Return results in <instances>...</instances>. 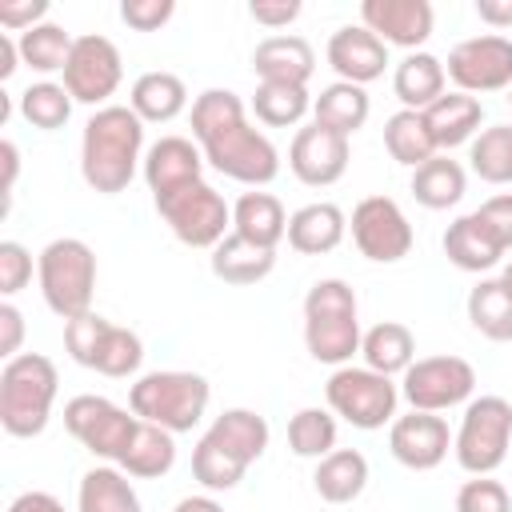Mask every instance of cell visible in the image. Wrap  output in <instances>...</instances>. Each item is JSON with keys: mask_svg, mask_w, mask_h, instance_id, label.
Here are the masks:
<instances>
[{"mask_svg": "<svg viewBox=\"0 0 512 512\" xmlns=\"http://www.w3.org/2000/svg\"><path fill=\"white\" fill-rule=\"evenodd\" d=\"M388 448L392 456L412 468V472H432L436 464H444L448 448H452V432L436 412H408L396 416L388 428Z\"/></svg>", "mask_w": 512, "mask_h": 512, "instance_id": "18", "label": "cell"}, {"mask_svg": "<svg viewBox=\"0 0 512 512\" xmlns=\"http://www.w3.org/2000/svg\"><path fill=\"white\" fill-rule=\"evenodd\" d=\"M476 368L460 356H424L412 360V368L400 380V396L412 404V412H444L464 400H472Z\"/></svg>", "mask_w": 512, "mask_h": 512, "instance_id": "13", "label": "cell"}, {"mask_svg": "<svg viewBox=\"0 0 512 512\" xmlns=\"http://www.w3.org/2000/svg\"><path fill=\"white\" fill-rule=\"evenodd\" d=\"M352 244L372 264H396L412 252V224L392 196H364L352 208Z\"/></svg>", "mask_w": 512, "mask_h": 512, "instance_id": "14", "label": "cell"}, {"mask_svg": "<svg viewBox=\"0 0 512 512\" xmlns=\"http://www.w3.org/2000/svg\"><path fill=\"white\" fill-rule=\"evenodd\" d=\"M124 80V60L120 48L108 36H76L72 56L64 64V88L76 104H100L120 88Z\"/></svg>", "mask_w": 512, "mask_h": 512, "instance_id": "16", "label": "cell"}, {"mask_svg": "<svg viewBox=\"0 0 512 512\" xmlns=\"http://www.w3.org/2000/svg\"><path fill=\"white\" fill-rule=\"evenodd\" d=\"M344 232H348V216L332 200L304 204L288 216V248L300 256H324V252L340 248Z\"/></svg>", "mask_w": 512, "mask_h": 512, "instance_id": "23", "label": "cell"}, {"mask_svg": "<svg viewBox=\"0 0 512 512\" xmlns=\"http://www.w3.org/2000/svg\"><path fill=\"white\" fill-rule=\"evenodd\" d=\"M328 408L332 416H340L344 424L360 428V432H376L384 424H392L396 404H400V388L392 384V376H380L372 368H336L324 384Z\"/></svg>", "mask_w": 512, "mask_h": 512, "instance_id": "10", "label": "cell"}, {"mask_svg": "<svg viewBox=\"0 0 512 512\" xmlns=\"http://www.w3.org/2000/svg\"><path fill=\"white\" fill-rule=\"evenodd\" d=\"M268 420L252 408H228L212 420V428L196 440L192 452V476L208 492H228L244 480V472L264 456L268 448Z\"/></svg>", "mask_w": 512, "mask_h": 512, "instance_id": "3", "label": "cell"}, {"mask_svg": "<svg viewBox=\"0 0 512 512\" xmlns=\"http://www.w3.org/2000/svg\"><path fill=\"white\" fill-rule=\"evenodd\" d=\"M16 60H20V48H16V40H12L8 32H0V80H8V76L20 68Z\"/></svg>", "mask_w": 512, "mask_h": 512, "instance_id": "53", "label": "cell"}, {"mask_svg": "<svg viewBox=\"0 0 512 512\" xmlns=\"http://www.w3.org/2000/svg\"><path fill=\"white\" fill-rule=\"evenodd\" d=\"M468 164L488 184H512V124L480 128L468 144Z\"/></svg>", "mask_w": 512, "mask_h": 512, "instance_id": "40", "label": "cell"}, {"mask_svg": "<svg viewBox=\"0 0 512 512\" xmlns=\"http://www.w3.org/2000/svg\"><path fill=\"white\" fill-rule=\"evenodd\" d=\"M208 264H212V276H216V280H224V284H232V288H252V284H260L264 276H272V268H276V248H260V244H252V240L228 232V236L212 248Z\"/></svg>", "mask_w": 512, "mask_h": 512, "instance_id": "24", "label": "cell"}, {"mask_svg": "<svg viewBox=\"0 0 512 512\" xmlns=\"http://www.w3.org/2000/svg\"><path fill=\"white\" fill-rule=\"evenodd\" d=\"M288 168L300 184L308 188H328L348 172V136L320 128L316 120L296 128L292 148H288Z\"/></svg>", "mask_w": 512, "mask_h": 512, "instance_id": "17", "label": "cell"}, {"mask_svg": "<svg viewBox=\"0 0 512 512\" xmlns=\"http://www.w3.org/2000/svg\"><path fill=\"white\" fill-rule=\"evenodd\" d=\"M0 160H4V196H12V184H16V172H20V152L12 140L0 144Z\"/></svg>", "mask_w": 512, "mask_h": 512, "instance_id": "52", "label": "cell"}, {"mask_svg": "<svg viewBox=\"0 0 512 512\" xmlns=\"http://www.w3.org/2000/svg\"><path fill=\"white\" fill-rule=\"evenodd\" d=\"M208 400H212V384L200 372H180V368L144 372L128 388V408L140 420L168 428L172 436L176 432H192L204 420Z\"/></svg>", "mask_w": 512, "mask_h": 512, "instance_id": "6", "label": "cell"}, {"mask_svg": "<svg viewBox=\"0 0 512 512\" xmlns=\"http://www.w3.org/2000/svg\"><path fill=\"white\" fill-rule=\"evenodd\" d=\"M360 304L352 284L340 276L316 280L304 296V344L308 356L332 368H344L360 352Z\"/></svg>", "mask_w": 512, "mask_h": 512, "instance_id": "4", "label": "cell"}, {"mask_svg": "<svg viewBox=\"0 0 512 512\" xmlns=\"http://www.w3.org/2000/svg\"><path fill=\"white\" fill-rule=\"evenodd\" d=\"M172 464H176V440H172V432L160 428V424L140 420L128 452L120 456L116 468L128 472V476H136V480H160V476L172 472Z\"/></svg>", "mask_w": 512, "mask_h": 512, "instance_id": "34", "label": "cell"}, {"mask_svg": "<svg viewBox=\"0 0 512 512\" xmlns=\"http://www.w3.org/2000/svg\"><path fill=\"white\" fill-rule=\"evenodd\" d=\"M508 108H512V88H508Z\"/></svg>", "mask_w": 512, "mask_h": 512, "instance_id": "56", "label": "cell"}, {"mask_svg": "<svg viewBox=\"0 0 512 512\" xmlns=\"http://www.w3.org/2000/svg\"><path fill=\"white\" fill-rule=\"evenodd\" d=\"M172 512H224V508H220L212 496H184Z\"/></svg>", "mask_w": 512, "mask_h": 512, "instance_id": "54", "label": "cell"}, {"mask_svg": "<svg viewBox=\"0 0 512 512\" xmlns=\"http://www.w3.org/2000/svg\"><path fill=\"white\" fill-rule=\"evenodd\" d=\"M444 64L432 52H408L392 72V92L408 112H424L444 96Z\"/></svg>", "mask_w": 512, "mask_h": 512, "instance_id": "27", "label": "cell"}, {"mask_svg": "<svg viewBox=\"0 0 512 512\" xmlns=\"http://www.w3.org/2000/svg\"><path fill=\"white\" fill-rule=\"evenodd\" d=\"M144 120L128 104H104L88 116L80 136V176L92 192L116 196L144 168Z\"/></svg>", "mask_w": 512, "mask_h": 512, "instance_id": "2", "label": "cell"}, {"mask_svg": "<svg viewBox=\"0 0 512 512\" xmlns=\"http://www.w3.org/2000/svg\"><path fill=\"white\" fill-rule=\"evenodd\" d=\"M468 320L480 336L496 340V344H508L512 340V296L508 288L496 280H480L472 292H468Z\"/></svg>", "mask_w": 512, "mask_h": 512, "instance_id": "37", "label": "cell"}, {"mask_svg": "<svg viewBox=\"0 0 512 512\" xmlns=\"http://www.w3.org/2000/svg\"><path fill=\"white\" fill-rule=\"evenodd\" d=\"M76 512H144V508H140V496L128 472H120L116 464H100L80 476Z\"/></svg>", "mask_w": 512, "mask_h": 512, "instance_id": "32", "label": "cell"}, {"mask_svg": "<svg viewBox=\"0 0 512 512\" xmlns=\"http://www.w3.org/2000/svg\"><path fill=\"white\" fill-rule=\"evenodd\" d=\"M312 488L328 504H352L368 488V460L356 448H332L324 460H316Z\"/></svg>", "mask_w": 512, "mask_h": 512, "instance_id": "30", "label": "cell"}, {"mask_svg": "<svg viewBox=\"0 0 512 512\" xmlns=\"http://www.w3.org/2000/svg\"><path fill=\"white\" fill-rule=\"evenodd\" d=\"M72 44L76 36H68L60 24L44 20L28 32L16 36V48H20V60L32 68V72H64L68 56H72Z\"/></svg>", "mask_w": 512, "mask_h": 512, "instance_id": "38", "label": "cell"}, {"mask_svg": "<svg viewBox=\"0 0 512 512\" xmlns=\"http://www.w3.org/2000/svg\"><path fill=\"white\" fill-rule=\"evenodd\" d=\"M476 216H480V220H484V228L496 236V244L508 252V248H512V192L484 200V204L476 208Z\"/></svg>", "mask_w": 512, "mask_h": 512, "instance_id": "46", "label": "cell"}, {"mask_svg": "<svg viewBox=\"0 0 512 512\" xmlns=\"http://www.w3.org/2000/svg\"><path fill=\"white\" fill-rule=\"evenodd\" d=\"M156 212L172 228V236L188 248H216L232 228V208L212 184H188L164 200H156Z\"/></svg>", "mask_w": 512, "mask_h": 512, "instance_id": "11", "label": "cell"}, {"mask_svg": "<svg viewBox=\"0 0 512 512\" xmlns=\"http://www.w3.org/2000/svg\"><path fill=\"white\" fill-rule=\"evenodd\" d=\"M512 444V404L504 396H476L464 408V420L452 436L456 464L472 476H492L508 460Z\"/></svg>", "mask_w": 512, "mask_h": 512, "instance_id": "9", "label": "cell"}, {"mask_svg": "<svg viewBox=\"0 0 512 512\" xmlns=\"http://www.w3.org/2000/svg\"><path fill=\"white\" fill-rule=\"evenodd\" d=\"M0 356L4 360H12V356H20V340H24V312L12 304V300H4L0 304Z\"/></svg>", "mask_w": 512, "mask_h": 512, "instance_id": "49", "label": "cell"}, {"mask_svg": "<svg viewBox=\"0 0 512 512\" xmlns=\"http://www.w3.org/2000/svg\"><path fill=\"white\" fill-rule=\"evenodd\" d=\"M456 512H512V496L492 476H472L456 492Z\"/></svg>", "mask_w": 512, "mask_h": 512, "instance_id": "43", "label": "cell"}, {"mask_svg": "<svg viewBox=\"0 0 512 512\" xmlns=\"http://www.w3.org/2000/svg\"><path fill=\"white\" fill-rule=\"evenodd\" d=\"M176 12L172 0H124L120 4V20L136 32H156L160 24H168Z\"/></svg>", "mask_w": 512, "mask_h": 512, "instance_id": "45", "label": "cell"}, {"mask_svg": "<svg viewBox=\"0 0 512 512\" xmlns=\"http://www.w3.org/2000/svg\"><path fill=\"white\" fill-rule=\"evenodd\" d=\"M192 136L204 152V164L236 184L264 188L280 172L276 144L248 124L244 100L232 88H208L192 100Z\"/></svg>", "mask_w": 512, "mask_h": 512, "instance_id": "1", "label": "cell"}, {"mask_svg": "<svg viewBox=\"0 0 512 512\" xmlns=\"http://www.w3.org/2000/svg\"><path fill=\"white\" fill-rule=\"evenodd\" d=\"M252 72L264 80V84H304L312 80L316 72V52L304 36H264L252 52Z\"/></svg>", "mask_w": 512, "mask_h": 512, "instance_id": "22", "label": "cell"}, {"mask_svg": "<svg viewBox=\"0 0 512 512\" xmlns=\"http://www.w3.org/2000/svg\"><path fill=\"white\" fill-rule=\"evenodd\" d=\"M360 24L376 32L384 44L396 48H420L432 36L436 12L428 0H364L360 4Z\"/></svg>", "mask_w": 512, "mask_h": 512, "instance_id": "19", "label": "cell"}, {"mask_svg": "<svg viewBox=\"0 0 512 512\" xmlns=\"http://www.w3.org/2000/svg\"><path fill=\"white\" fill-rule=\"evenodd\" d=\"M56 364L40 352H20L0 368V424L16 440H32L48 428L56 404Z\"/></svg>", "mask_w": 512, "mask_h": 512, "instance_id": "5", "label": "cell"}, {"mask_svg": "<svg viewBox=\"0 0 512 512\" xmlns=\"http://www.w3.org/2000/svg\"><path fill=\"white\" fill-rule=\"evenodd\" d=\"M444 256L460 268V272H488L500 264L504 248L496 244V236L484 228V220L476 212L468 216H456L448 228H444Z\"/></svg>", "mask_w": 512, "mask_h": 512, "instance_id": "26", "label": "cell"}, {"mask_svg": "<svg viewBox=\"0 0 512 512\" xmlns=\"http://www.w3.org/2000/svg\"><path fill=\"white\" fill-rule=\"evenodd\" d=\"M64 428H68L92 456L120 464V456L128 452V444H132V436H136V428H140V416L128 412V408H120V404H112L108 396L84 392V396H72V400L64 404Z\"/></svg>", "mask_w": 512, "mask_h": 512, "instance_id": "12", "label": "cell"}, {"mask_svg": "<svg viewBox=\"0 0 512 512\" xmlns=\"http://www.w3.org/2000/svg\"><path fill=\"white\" fill-rule=\"evenodd\" d=\"M324 56H328V64H332V72L340 80L360 84V88L372 84V80H380L384 68H388V44L376 32H368L364 24L336 28L328 36V52Z\"/></svg>", "mask_w": 512, "mask_h": 512, "instance_id": "21", "label": "cell"}, {"mask_svg": "<svg viewBox=\"0 0 512 512\" xmlns=\"http://www.w3.org/2000/svg\"><path fill=\"white\" fill-rule=\"evenodd\" d=\"M368 112H372L368 92H364L360 84H348V80H336V84L320 88V96L312 100V120H316L320 128L340 132V136L360 132L364 120H368Z\"/></svg>", "mask_w": 512, "mask_h": 512, "instance_id": "33", "label": "cell"}, {"mask_svg": "<svg viewBox=\"0 0 512 512\" xmlns=\"http://www.w3.org/2000/svg\"><path fill=\"white\" fill-rule=\"evenodd\" d=\"M288 448L304 460H324L336 448V416L332 408H300L288 420Z\"/></svg>", "mask_w": 512, "mask_h": 512, "instance_id": "41", "label": "cell"}, {"mask_svg": "<svg viewBox=\"0 0 512 512\" xmlns=\"http://www.w3.org/2000/svg\"><path fill=\"white\" fill-rule=\"evenodd\" d=\"M32 280V252L20 240H0V292L16 296Z\"/></svg>", "mask_w": 512, "mask_h": 512, "instance_id": "44", "label": "cell"}, {"mask_svg": "<svg viewBox=\"0 0 512 512\" xmlns=\"http://www.w3.org/2000/svg\"><path fill=\"white\" fill-rule=\"evenodd\" d=\"M200 172H204V152L188 136H160L144 152V184L152 200H164L188 184H200L204 180Z\"/></svg>", "mask_w": 512, "mask_h": 512, "instance_id": "20", "label": "cell"}, {"mask_svg": "<svg viewBox=\"0 0 512 512\" xmlns=\"http://www.w3.org/2000/svg\"><path fill=\"white\" fill-rule=\"evenodd\" d=\"M420 116H424L436 148H456V144H472L476 140L480 120H484V104H480V96H468V92H444Z\"/></svg>", "mask_w": 512, "mask_h": 512, "instance_id": "25", "label": "cell"}, {"mask_svg": "<svg viewBox=\"0 0 512 512\" xmlns=\"http://www.w3.org/2000/svg\"><path fill=\"white\" fill-rule=\"evenodd\" d=\"M248 16L264 28H288L300 16V0H252Z\"/></svg>", "mask_w": 512, "mask_h": 512, "instance_id": "48", "label": "cell"}, {"mask_svg": "<svg viewBox=\"0 0 512 512\" xmlns=\"http://www.w3.org/2000/svg\"><path fill=\"white\" fill-rule=\"evenodd\" d=\"M444 72L456 84V92H468V96L504 92V88H512V40L500 32L460 40L448 52Z\"/></svg>", "mask_w": 512, "mask_h": 512, "instance_id": "15", "label": "cell"}, {"mask_svg": "<svg viewBox=\"0 0 512 512\" xmlns=\"http://www.w3.org/2000/svg\"><path fill=\"white\" fill-rule=\"evenodd\" d=\"M360 356H364V368L380 372V376H404L416 360V336L408 324L400 320H380L364 332L360 340Z\"/></svg>", "mask_w": 512, "mask_h": 512, "instance_id": "31", "label": "cell"}, {"mask_svg": "<svg viewBox=\"0 0 512 512\" xmlns=\"http://www.w3.org/2000/svg\"><path fill=\"white\" fill-rule=\"evenodd\" d=\"M72 104H76V100L68 96V88H64V84H52V80L28 84V88L20 92V116H24L32 128H40V132L64 128L68 116H72Z\"/></svg>", "mask_w": 512, "mask_h": 512, "instance_id": "42", "label": "cell"}, {"mask_svg": "<svg viewBox=\"0 0 512 512\" xmlns=\"http://www.w3.org/2000/svg\"><path fill=\"white\" fill-rule=\"evenodd\" d=\"M232 232L260 248H276L288 236V212L272 192L252 188L232 204Z\"/></svg>", "mask_w": 512, "mask_h": 512, "instance_id": "29", "label": "cell"}, {"mask_svg": "<svg viewBox=\"0 0 512 512\" xmlns=\"http://www.w3.org/2000/svg\"><path fill=\"white\" fill-rule=\"evenodd\" d=\"M500 284H504V288H508V296H512V260L504 264V272H500Z\"/></svg>", "mask_w": 512, "mask_h": 512, "instance_id": "55", "label": "cell"}, {"mask_svg": "<svg viewBox=\"0 0 512 512\" xmlns=\"http://www.w3.org/2000/svg\"><path fill=\"white\" fill-rule=\"evenodd\" d=\"M252 112L260 124L268 128H288V124H300L308 112H312V96L304 84H256V96H252Z\"/></svg>", "mask_w": 512, "mask_h": 512, "instance_id": "39", "label": "cell"}, {"mask_svg": "<svg viewBox=\"0 0 512 512\" xmlns=\"http://www.w3.org/2000/svg\"><path fill=\"white\" fill-rule=\"evenodd\" d=\"M36 276H40V296L60 320H76L92 312V292H96V252L76 240L60 236L48 240L36 256Z\"/></svg>", "mask_w": 512, "mask_h": 512, "instance_id": "7", "label": "cell"}, {"mask_svg": "<svg viewBox=\"0 0 512 512\" xmlns=\"http://www.w3.org/2000/svg\"><path fill=\"white\" fill-rule=\"evenodd\" d=\"M128 108L144 120V124H168L188 108V88L176 72H144L136 76L132 92H128Z\"/></svg>", "mask_w": 512, "mask_h": 512, "instance_id": "28", "label": "cell"}, {"mask_svg": "<svg viewBox=\"0 0 512 512\" xmlns=\"http://www.w3.org/2000/svg\"><path fill=\"white\" fill-rule=\"evenodd\" d=\"M384 148L404 168H420L424 160H432L440 152L436 140H432V132H428V124H424V116L420 112H408V108H400V112H392L384 120Z\"/></svg>", "mask_w": 512, "mask_h": 512, "instance_id": "36", "label": "cell"}, {"mask_svg": "<svg viewBox=\"0 0 512 512\" xmlns=\"http://www.w3.org/2000/svg\"><path fill=\"white\" fill-rule=\"evenodd\" d=\"M464 188H468V176L448 156H432L420 168H412V196H416V204H424L432 212H444V208L460 204Z\"/></svg>", "mask_w": 512, "mask_h": 512, "instance_id": "35", "label": "cell"}, {"mask_svg": "<svg viewBox=\"0 0 512 512\" xmlns=\"http://www.w3.org/2000/svg\"><path fill=\"white\" fill-rule=\"evenodd\" d=\"M476 16L488 28H512V0H476Z\"/></svg>", "mask_w": 512, "mask_h": 512, "instance_id": "51", "label": "cell"}, {"mask_svg": "<svg viewBox=\"0 0 512 512\" xmlns=\"http://www.w3.org/2000/svg\"><path fill=\"white\" fill-rule=\"evenodd\" d=\"M8 512H64V504L52 496V492H20Z\"/></svg>", "mask_w": 512, "mask_h": 512, "instance_id": "50", "label": "cell"}, {"mask_svg": "<svg viewBox=\"0 0 512 512\" xmlns=\"http://www.w3.org/2000/svg\"><path fill=\"white\" fill-rule=\"evenodd\" d=\"M48 16V0H16V4H0V24L4 28H16V32H28L36 24H44Z\"/></svg>", "mask_w": 512, "mask_h": 512, "instance_id": "47", "label": "cell"}, {"mask_svg": "<svg viewBox=\"0 0 512 512\" xmlns=\"http://www.w3.org/2000/svg\"><path fill=\"white\" fill-rule=\"evenodd\" d=\"M64 348L80 368H92L100 376H132L144 360V344L132 328H120L96 312H84L76 320H64Z\"/></svg>", "mask_w": 512, "mask_h": 512, "instance_id": "8", "label": "cell"}]
</instances>
